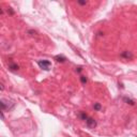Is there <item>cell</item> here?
Instances as JSON below:
<instances>
[{
    "label": "cell",
    "instance_id": "1",
    "mask_svg": "<svg viewBox=\"0 0 137 137\" xmlns=\"http://www.w3.org/2000/svg\"><path fill=\"white\" fill-rule=\"evenodd\" d=\"M0 105H1V112H5V110H11L15 106V103L13 101L5 100V99H1L0 101Z\"/></svg>",
    "mask_w": 137,
    "mask_h": 137
},
{
    "label": "cell",
    "instance_id": "2",
    "mask_svg": "<svg viewBox=\"0 0 137 137\" xmlns=\"http://www.w3.org/2000/svg\"><path fill=\"white\" fill-rule=\"evenodd\" d=\"M37 64H39L41 69L45 70V71H48L50 65H51V62L48 60H40V61H37Z\"/></svg>",
    "mask_w": 137,
    "mask_h": 137
},
{
    "label": "cell",
    "instance_id": "3",
    "mask_svg": "<svg viewBox=\"0 0 137 137\" xmlns=\"http://www.w3.org/2000/svg\"><path fill=\"white\" fill-rule=\"evenodd\" d=\"M86 125H87V127H89V129H94V127L97 126V121H95L93 118L89 117L86 120Z\"/></svg>",
    "mask_w": 137,
    "mask_h": 137
},
{
    "label": "cell",
    "instance_id": "4",
    "mask_svg": "<svg viewBox=\"0 0 137 137\" xmlns=\"http://www.w3.org/2000/svg\"><path fill=\"white\" fill-rule=\"evenodd\" d=\"M120 57L123 58V59H126V60H131V59H133V58H134V55L131 51H129V50H125V51L121 52Z\"/></svg>",
    "mask_w": 137,
    "mask_h": 137
},
{
    "label": "cell",
    "instance_id": "5",
    "mask_svg": "<svg viewBox=\"0 0 137 137\" xmlns=\"http://www.w3.org/2000/svg\"><path fill=\"white\" fill-rule=\"evenodd\" d=\"M78 118L80 119V120H84V121H86L87 119H88V115H87L86 112H80L79 113H78Z\"/></svg>",
    "mask_w": 137,
    "mask_h": 137
},
{
    "label": "cell",
    "instance_id": "6",
    "mask_svg": "<svg viewBox=\"0 0 137 137\" xmlns=\"http://www.w3.org/2000/svg\"><path fill=\"white\" fill-rule=\"evenodd\" d=\"M9 69L11 70V71H17V70H19V65L16 64V63H10L9 64Z\"/></svg>",
    "mask_w": 137,
    "mask_h": 137
},
{
    "label": "cell",
    "instance_id": "7",
    "mask_svg": "<svg viewBox=\"0 0 137 137\" xmlns=\"http://www.w3.org/2000/svg\"><path fill=\"white\" fill-rule=\"evenodd\" d=\"M55 60H56L57 62H64L66 59H65L64 56H60V55H59V56H56V57H55Z\"/></svg>",
    "mask_w": 137,
    "mask_h": 137
},
{
    "label": "cell",
    "instance_id": "8",
    "mask_svg": "<svg viewBox=\"0 0 137 137\" xmlns=\"http://www.w3.org/2000/svg\"><path fill=\"white\" fill-rule=\"evenodd\" d=\"M123 101L125 102L126 104H130V105H135V102H134L133 100H131V99H129V98H123Z\"/></svg>",
    "mask_w": 137,
    "mask_h": 137
},
{
    "label": "cell",
    "instance_id": "9",
    "mask_svg": "<svg viewBox=\"0 0 137 137\" xmlns=\"http://www.w3.org/2000/svg\"><path fill=\"white\" fill-rule=\"evenodd\" d=\"M93 108H94V110H101L102 109V106H101V104H99V103H95L94 105H93Z\"/></svg>",
    "mask_w": 137,
    "mask_h": 137
},
{
    "label": "cell",
    "instance_id": "10",
    "mask_svg": "<svg viewBox=\"0 0 137 137\" xmlns=\"http://www.w3.org/2000/svg\"><path fill=\"white\" fill-rule=\"evenodd\" d=\"M80 81H81V84H86L88 81V79H87L86 76H80Z\"/></svg>",
    "mask_w": 137,
    "mask_h": 137
},
{
    "label": "cell",
    "instance_id": "11",
    "mask_svg": "<svg viewBox=\"0 0 137 137\" xmlns=\"http://www.w3.org/2000/svg\"><path fill=\"white\" fill-rule=\"evenodd\" d=\"M77 3L80 4V5H86L88 2H87V1H77Z\"/></svg>",
    "mask_w": 137,
    "mask_h": 137
},
{
    "label": "cell",
    "instance_id": "12",
    "mask_svg": "<svg viewBox=\"0 0 137 137\" xmlns=\"http://www.w3.org/2000/svg\"><path fill=\"white\" fill-rule=\"evenodd\" d=\"M81 70H83V69H81L80 66H79V68H76V72H78V73H80V72H81Z\"/></svg>",
    "mask_w": 137,
    "mask_h": 137
}]
</instances>
